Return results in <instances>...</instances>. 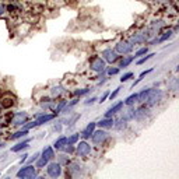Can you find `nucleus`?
Wrapping results in <instances>:
<instances>
[{
	"label": "nucleus",
	"mask_w": 179,
	"mask_h": 179,
	"mask_svg": "<svg viewBox=\"0 0 179 179\" xmlns=\"http://www.w3.org/2000/svg\"><path fill=\"white\" fill-rule=\"evenodd\" d=\"M99 126L101 128H112L113 126V121L111 119V118H105V119H102V121L99 122Z\"/></svg>",
	"instance_id": "nucleus-15"
},
{
	"label": "nucleus",
	"mask_w": 179,
	"mask_h": 179,
	"mask_svg": "<svg viewBox=\"0 0 179 179\" xmlns=\"http://www.w3.org/2000/svg\"><path fill=\"white\" fill-rule=\"evenodd\" d=\"M63 92V87L62 85H55V87L51 88V94L53 95V97H58V95H60Z\"/></svg>",
	"instance_id": "nucleus-16"
},
{
	"label": "nucleus",
	"mask_w": 179,
	"mask_h": 179,
	"mask_svg": "<svg viewBox=\"0 0 179 179\" xmlns=\"http://www.w3.org/2000/svg\"><path fill=\"white\" fill-rule=\"evenodd\" d=\"M94 129H95V123L92 122V123H90L87 126V128L84 129V132L81 133V136H83V139H88L90 136L92 134V132H94Z\"/></svg>",
	"instance_id": "nucleus-10"
},
{
	"label": "nucleus",
	"mask_w": 179,
	"mask_h": 179,
	"mask_svg": "<svg viewBox=\"0 0 179 179\" xmlns=\"http://www.w3.org/2000/svg\"><path fill=\"white\" fill-rule=\"evenodd\" d=\"M132 77H133V73H126V74H123V76H122L121 81H122V83H123V81H128L129 78H132Z\"/></svg>",
	"instance_id": "nucleus-26"
},
{
	"label": "nucleus",
	"mask_w": 179,
	"mask_h": 179,
	"mask_svg": "<svg viewBox=\"0 0 179 179\" xmlns=\"http://www.w3.org/2000/svg\"><path fill=\"white\" fill-rule=\"evenodd\" d=\"M17 176L18 178H35L37 176V171H35V168H34L32 165H28L25 168L20 169L17 172Z\"/></svg>",
	"instance_id": "nucleus-1"
},
{
	"label": "nucleus",
	"mask_w": 179,
	"mask_h": 179,
	"mask_svg": "<svg viewBox=\"0 0 179 179\" xmlns=\"http://www.w3.org/2000/svg\"><path fill=\"white\" fill-rule=\"evenodd\" d=\"M53 157H55V154H53V148H52V147H46V148L42 151V158H46V160L49 161Z\"/></svg>",
	"instance_id": "nucleus-12"
},
{
	"label": "nucleus",
	"mask_w": 179,
	"mask_h": 179,
	"mask_svg": "<svg viewBox=\"0 0 179 179\" xmlns=\"http://www.w3.org/2000/svg\"><path fill=\"white\" fill-rule=\"evenodd\" d=\"M134 112L136 111H133V109H129L128 112H124V115L122 116V121H129V119H132V118H134Z\"/></svg>",
	"instance_id": "nucleus-19"
},
{
	"label": "nucleus",
	"mask_w": 179,
	"mask_h": 179,
	"mask_svg": "<svg viewBox=\"0 0 179 179\" xmlns=\"http://www.w3.org/2000/svg\"><path fill=\"white\" fill-rule=\"evenodd\" d=\"M88 91H90L88 88H83V90H78V91H76V92H74V94H76V95H78V97H80V95H84V94H87Z\"/></svg>",
	"instance_id": "nucleus-27"
},
{
	"label": "nucleus",
	"mask_w": 179,
	"mask_h": 179,
	"mask_svg": "<svg viewBox=\"0 0 179 179\" xmlns=\"http://www.w3.org/2000/svg\"><path fill=\"white\" fill-rule=\"evenodd\" d=\"M77 102H78V99H73V101H71V102L69 104V108H71V106H73V105H76Z\"/></svg>",
	"instance_id": "nucleus-38"
},
{
	"label": "nucleus",
	"mask_w": 179,
	"mask_h": 179,
	"mask_svg": "<svg viewBox=\"0 0 179 179\" xmlns=\"http://www.w3.org/2000/svg\"><path fill=\"white\" fill-rule=\"evenodd\" d=\"M119 91H121V88H116V90H115V91H113L112 94H111V99H113V98H115V97H116V95L119 94Z\"/></svg>",
	"instance_id": "nucleus-33"
},
{
	"label": "nucleus",
	"mask_w": 179,
	"mask_h": 179,
	"mask_svg": "<svg viewBox=\"0 0 179 179\" xmlns=\"http://www.w3.org/2000/svg\"><path fill=\"white\" fill-rule=\"evenodd\" d=\"M172 37V32H171V31H169V32H167V35H164V37H162V38H161V42H162V41H165V39H168V38H171Z\"/></svg>",
	"instance_id": "nucleus-32"
},
{
	"label": "nucleus",
	"mask_w": 179,
	"mask_h": 179,
	"mask_svg": "<svg viewBox=\"0 0 179 179\" xmlns=\"http://www.w3.org/2000/svg\"><path fill=\"white\" fill-rule=\"evenodd\" d=\"M65 144H67V139H66V137H60V139L56 140L55 147H56V148H62Z\"/></svg>",
	"instance_id": "nucleus-20"
},
{
	"label": "nucleus",
	"mask_w": 179,
	"mask_h": 179,
	"mask_svg": "<svg viewBox=\"0 0 179 179\" xmlns=\"http://www.w3.org/2000/svg\"><path fill=\"white\" fill-rule=\"evenodd\" d=\"M151 56H155V55H154V53H150V55H147V56H146V58H143V59H140V60H139V62H137V63H139V65H141V63H144V62H146V60H148V59H150V58H151Z\"/></svg>",
	"instance_id": "nucleus-29"
},
{
	"label": "nucleus",
	"mask_w": 179,
	"mask_h": 179,
	"mask_svg": "<svg viewBox=\"0 0 179 179\" xmlns=\"http://www.w3.org/2000/svg\"><path fill=\"white\" fill-rule=\"evenodd\" d=\"M91 67L92 70H95V71H104V69H105V60L101 58H97L94 59L91 62Z\"/></svg>",
	"instance_id": "nucleus-6"
},
{
	"label": "nucleus",
	"mask_w": 179,
	"mask_h": 179,
	"mask_svg": "<svg viewBox=\"0 0 179 179\" xmlns=\"http://www.w3.org/2000/svg\"><path fill=\"white\" fill-rule=\"evenodd\" d=\"M60 174H62V168H60V164L52 162V164L48 165V175H49V176H52V178H58Z\"/></svg>",
	"instance_id": "nucleus-3"
},
{
	"label": "nucleus",
	"mask_w": 179,
	"mask_h": 179,
	"mask_svg": "<svg viewBox=\"0 0 179 179\" xmlns=\"http://www.w3.org/2000/svg\"><path fill=\"white\" fill-rule=\"evenodd\" d=\"M53 119V115H44V116H41L38 121H35V124L37 126H39V124H44L45 122H49Z\"/></svg>",
	"instance_id": "nucleus-13"
},
{
	"label": "nucleus",
	"mask_w": 179,
	"mask_h": 179,
	"mask_svg": "<svg viewBox=\"0 0 179 179\" xmlns=\"http://www.w3.org/2000/svg\"><path fill=\"white\" fill-rule=\"evenodd\" d=\"M95 101H97V98H95V97H92V98H90V99H87V101H85V105H91V104H94Z\"/></svg>",
	"instance_id": "nucleus-31"
},
{
	"label": "nucleus",
	"mask_w": 179,
	"mask_h": 179,
	"mask_svg": "<svg viewBox=\"0 0 179 179\" xmlns=\"http://www.w3.org/2000/svg\"><path fill=\"white\" fill-rule=\"evenodd\" d=\"M146 41V37L143 34H134L132 37V42L130 44H140V42H144Z\"/></svg>",
	"instance_id": "nucleus-14"
},
{
	"label": "nucleus",
	"mask_w": 179,
	"mask_h": 179,
	"mask_svg": "<svg viewBox=\"0 0 179 179\" xmlns=\"http://www.w3.org/2000/svg\"><path fill=\"white\" fill-rule=\"evenodd\" d=\"M132 60H133V58H126L124 60H122V62H121V67H126V66H129Z\"/></svg>",
	"instance_id": "nucleus-24"
},
{
	"label": "nucleus",
	"mask_w": 179,
	"mask_h": 179,
	"mask_svg": "<svg viewBox=\"0 0 179 179\" xmlns=\"http://www.w3.org/2000/svg\"><path fill=\"white\" fill-rule=\"evenodd\" d=\"M48 164V160H46V158H42V160H41V161H38V167H39V168H41V167H45V165H46Z\"/></svg>",
	"instance_id": "nucleus-30"
},
{
	"label": "nucleus",
	"mask_w": 179,
	"mask_h": 179,
	"mask_svg": "<svg viewBox=\"0 0 179 179\" xmlns=\"http://www.w3.org/2000/svg\"><path fill=\"white\" fill-rule=\"evenodd\" d=\"M90 153H91V146H90L88 143H85V141L78 143V146H77V154H78V155L84 157V155H87V154H90Z\"/></svg>",
	"instance_id": "nucleus-5"
},
{
	"label": "nucleus",
	"mask_w": 179,
	"mask_h": 179,
	"mask_svg": "<svg viewBox=\"0 0 179 179\" xmlns=\"http://www.w3.org/2000/svg\"><path fill=\"white\" fill-rule=\"evenodd\" d=\"M148 94H150V90H144V91H141L140 94H137V101H140V102L146 101Z\"/></svg>",
	"instance_id": "nucleus-18"
},
{
	"label": "nucleus",
	"mask_w": 179,
	"mask_h": 179,
	"mask_svg": "<svg viewBox=\"0 0 179 179\" xmlns=\"http://www.w3.org/2000/svg\"><path fill=\"white\" fill-rule=\"evenodd\" d=\"M65 151H66V153H73V147H71V146L66 147V148H65Z\"/></svg>",
	"instance_id": "nucleus-37"
},
{
	"label": "nucleus",
	"mask_w": 179,
	"mask_h": 179,
	"mask_svg": "<svg viewBox=\"0 0 179 179\" xmlns=\"http://www.w3.org/2000/svg\"><path fill=\"white\" fill-rule=\"evenodd\" d=\"M132 49H133L132 44H130V42H126V41L119 42V44L116 45V48H115V51H116L118 53H129Z\"/></svg>",
	"instance_id": "nucleus-4"
},
{
	"label": "nucleus",
	"mask_w": 179,
	"mask_h": 179,
	"mask_svg": "<svg viewBox=\"0 0 179 179\" xmlns=\"http://www.w3.org/2000/svg\"><path fill=\"white\" fill-rule=\"evenodd\" d=\"M106 97H108V92H105V94H104L102 97H101V102H104V101H105V99H106Z\"/></svg>",
	"instance_id": "nucleus-40"
},
{
	"label": "nucleus",
	"mask_w": 179,
	"mask_h": 179,
	"mask_svg": "<svg viewBox=\"0 0 179 179\" xmlns=\"http://www.w3.org/2000/svg\"><path fill=\"white\" fill-rule=\"evenodd\" d=\"M38 155H39V154H34V157H32V158H31V160H29V162H34V161H37Z\"/></svg>",
	"instance_id": "nucleus-39"
},
{
	"label": "nucleus",
	"mask_w": 179,
	"mask_h": 179,
	"mask_svg": "<svg viewBox=\"0 0 179 179\" xmlns=\"http://www.w3.org/2000/svg\"><path fill=\"white\" fill-rule=\"evenodd\" d=\"M106 134L108 133L104 132V130H98V132H92V141L95 143V144H101V143L104 141V140L106 139Z\"/></svg>",
	"instance_id": "nucleus-7"
},
{
	"label": "nucleus",
	"mask_w": 179,
	"mask_h": 179,
	"mask_svg": "<svg viewBox=\"0 0 179 179\" xmlns=\"http://www.w3.org/2000/svg\"><path fill=\"white\" fill-rule=\"evenodd\" d=\"M27 119V113L25 112H18L15 113L14 118H13V123L15 124V126H20V124H22L24 122H25Z\"/></svg>",
	"instance_id": "nucleus-9"
},
{
	"label": "nucleus",
	"mask_w": 179,
	"mask_h": 179,
	"mask_svg": "<svg viewBox=\"0 0 179 179\" xmlns=\"http://www.w3.org/2000/svg\"><path fill=\"white\" fill-rule=\"evenodd\" d=\"M78 136H80V134H73L71 137H69V139H67V143H69V144H74V143L78 140Z\"/></svg>",
	"instance_id": "nucleus-25"
},
{
	"label": "nucleus",
	"mask_w": 179,
	"mask_h": 179,
	"mask_svg": "<svg viewBox=\"0 0 179 179\" xmlns=\"http://www.w3.org/2000/svg\"><path fill=\"white\" fill-rule=\"evenodd\" d=\"M108 73H109L111 76H112V74H118L119 73V69H109L108 70Z\"/></svg>",
	"instance_id": "nucleus-34"
},
{
	"label": "nucleus",
	"mask_w": 179,
	"mask_h": 179,
	"mask_svg": "<svg viewBox=\"0 0 179 179\" xmlns=\"http://www.w3.org/2000/svg\"><path fill=\"white\" fill-rule=\"evenodd\" d=\"M146 53H147V48H144V49H140L139 52H136L134 58H137V56H141V55H146Z\"/></svg>",
	"instance_id": "nucleus-28"
},
{
	"label": "nucleus",
	"mask_w": 179,
	"mask_h": 179,
	"mask_svg": "<svg viewBox=\"0 0 179 179\" xmlns=\"http://www.w3.org/2000/svg\"><path fill=\"white\" fill-rule=\"evenodd\" d=\"M137 101V94H133V95H130V97H128L126 98V105H133V104Z\"/></svg>",
	"instance_id": "nucleus-21"
},
{
	"label": "nucleus",
	"mask_w": 179,
	"mask_h": 179,
	"mask_svg": "<svg viewBox=\"0 0 179 179\" xmlns=\"http://www.w3.org/2000/svg\"><path fill=\"white\" fill-rule=\"evenodd\" d=\"M65 104H66V102H60V104H59V106H58V108H56V112H59V111L62 109L63 106H65Z\"/></svg>",
	"instance_id": "nucleus-35"
},
{
	"label": "nucleus",
	"mask_w": 179,
	"mask_h": 179,
	"mask_svg": "<svg viewBox=\"0 0 179 179\" xmlns=\"http://www.w3.org/2000/svg\"><path fill=\"white\" fill-rule=\"evenodd\" d=\"M161 97H162L161 90H150V94H148V97H147L146 101H147L148 105H154V104H157L158 101H160Z\"/></svg>",
	"instance_id": "nucleus-2"
},
{
	"label": "nucleus",
	"mask_w": 179,
	"mask_h": 179,
	"mask_svg": "<svg viewBox=\"0 0 179 179\" xmlns=\"http://www.w3.org/2000/svg\"><path fill=\"white\" fill-rule=\"evenodd\" d=\"M122 108H123V104H122V102L116 104V105H113L112 108H111V109H109V111H108V112L105 113V116H106V118H111V116H112V115H113V113L119 112V111H121Z\"/></svg>",
	"instance_id": "nucleus-11"
},
{
	"label": "nucleus",
	"mask_w": 179,
	"mask_h": 179,
	"mask_svg": "<svg viewBox=\"0 0 179 179\" xmlns=\"http://www.w3.org/2000/svg\"><path fill=\"white\" fill-rule=\"evenodd\" d=\"M4 10H6V7H4L3 4H0V15L4 14Z\"/></svg>",
	"instance_id": "nucleus-36"
},
{
	"label": "nucleus",
	"mask_w": 179,
	"mask_h": 179,
	"mask_svg": "<svg viewBox=\"0 0 179 179\" xmlns=\"http://www.w3.org/2000/svg\"><path fill=\"white\" fill-rule=\"evenodd\" d=\"M70 172H71L73 175H78V172H80V165L78 164H71L70 165Z\"/></svg>",
	"instance_id": "nucleus-23"
},
{
	"label": "nucleus",
	"mask_w": 179,
	"mask_h": 179,
	"mask_svg": "<svg viewBox=\"0 0 179 179\" xmlns=\"http://www.w3.org/2000/svg\"><path fill=\"white\" fill-rule=\"evenodd\" d=\"M102 56H104V60H105V62H109V63L115 62L118 59L116 52L112 51V49H105V51L102 52Z\"/></svg>",
	"instance_id": "nucleus-8"
},
{
	"label": "nucleus",
	"mask_w": 179,
	"mask_h": 179,
	"mask_svg": "<svg viewBox=\"0 0 179 179\" xmlns=\"http://www.w3.org/2000/svg\"><path fill=\"white\" fill-rule=\"evenodd\" d=\"M28 134V130L27 129H24V130H20V132H17L15 134L11 136V139H18V137H24V136Z\"/></svg>",
	"instance_id": "nucleus-22"
},
{
	"label": "nucleus",
	"mask_w": 179,
	"mask_h": 179,
	"mask_svg": "<svg viewBox=\"0 0 179 179\" xmlns=\"http://www.w3.org/2000/svg\"><path fill=\"white\" fill-rule=\"evenodd\" d=\"M28 141H29V139L25 140L24 143H18L17 146H14L11 148V151H20V150H22V148H27V147H28Z\"/></svg>",
	"instance_id": "nucleus-17"
}]
</instances>
